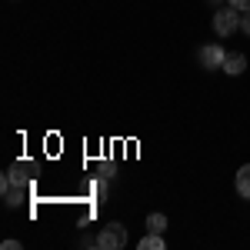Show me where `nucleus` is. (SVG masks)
Instances as JSON below:
<instances>
[{
	"label": "nucleus",
	"mask_w": 250,
	"mask_h": 250,
	"mask_svg": "<svg viewBox=\"0 0 250 250\" xmlns=\"http://www.w3.org/2000/svg\"><path fill=\"white\" fill-rule=\"evenodd\" d=\"M213 30H217V37H233V30H240V14H237V7H220V10H213Z\"/></svg>",
	"instance_id": "nucleus-1"
},
{
	"label": "nucleus",
	"mask_w": 250,
	"mask_h": 250,
	"mask_svg": "<svg viewBox=\"0 0 250 250\" xmlns=\"http://www.w3.org/2000/svg\"><path fill=\"white\" fill-rule=\"evenodd\" d=\"M147 230L150 233H164L167 230V217H164V213H150V217H147Z\"/></svg>",
	"instance_id": "nucleus-6"
},
{
	"label": "nucleus",
	"mask_w": 250,
	"mask_h": 250,
	"mask_svg": "<svg viewBox=\"0 0 250 250\" xmlns=\"http://www.w3.org/2000/svg\"><path fill=\"white\" fill-rule=\"evenodd\" d=\"M224 57H227V50H224L220 43H207V47H200V63H204L207 70H224Z\"/></svg>",
	"instance_id": "nucleus-3"
},
{
	"label": "nucleus",
	"mask_w": 250,
	"mask_h": 250,
	"mask_svg": "<svg viewBox=\"0 0 250 250\" xmlns=\"http://www.w3.org/2000/svg\"><path fill=\"white\" fill-rule=\"evenodd\" d=\"M224 70H227L230 77L244 74V70H247V57H244V54H227V57H224Z\"/></svg>",
	"instance_id": "nucleus-4"
},
{
	"label": "nucleus",
	"mask_w": 250,
	"mask_h": 250,
	"mask_svg": "<svg viewBox=\"0 0 250 250\" xmlns=\"http://www.w3.org/2000/svg\"><path fill=\"white\" fill-rule=\"evenodd\" d=\"M140 250H164V237H160V233H150V230H147V237L140 240Z\"/></svg>",
	"instance_id": "nucleus-7"
},
{
	"label": "nucleus",
	"mask_w": 250,
	"mask_h": 250,
	"mask_svg": "<svg viewBox=\"0 0 250 250\" xmlns=\"http://www.w3.org/2000/svg\"><path fill=\"white\" fill-rule=\"evenodd\" d=\"M233 184H237V193H240L244 200H250V164H244V167L237 170V180H233Z\"/></svg>",
	"instance_id": "nucleus-5"
},
{
	"label": "nucleus",
	"mask_w": 250,
	"mask_h": 250,
	"mask_svg": "<svg viewBox=\"0 0 250 250\" xmlns=\"http://www.w3.org/2000/svg\"><path fill=\"white\" fill-rule=\"evenodd\" d=\"M227 3H230V7H237V10H247V7H250V0H227Z\"/></svg>",
	"instance_id": "nucleus-9"
},
{
	"label": "nucleus",
	"mask_w": 250,
	"mask_h": 250,
	"mask_svg": "<svg viewBox=\"0 0 250 250\" xmlns=\"http://www.w3.org/2000/svg\"><path fill=\"white\" fill-rule=\"evenodd\" d=\"M240 30H244V34L250 37V7L244 10V17H240Z\"/></svg>",
	"instance_id": "nucleus-8"
},
{
	"label": "nucleus",
	"mask_w": 250,
	"mask_h": 250,
	"mask_svg": "<svg viewBox=\"0 0 250 250\" xmlns=\"http://www.w3.org/2000/svg\"><path fill=\"white\" fill-rule=\"evenodd\" d=\"M97 247L100 250H124L127 247V227L124 224H107L100 237H97Z\"/></svg>",
	"instance_id": "nucleus-2"
}]
</instances>
